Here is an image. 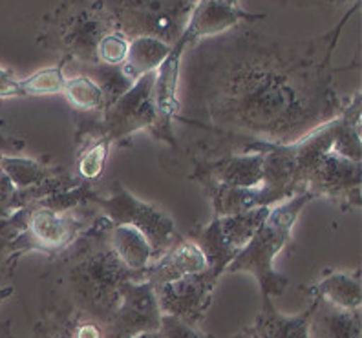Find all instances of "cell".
I'll use <instances>...</instances> for the list:
<instances>
[{
	"instance_id": "6da1fadb",
	"label": "cell",
	"mask_w": 362,
	"mask_h": 338,
	"mask_svg": "<svg viewBox=\"0 0 362 338\" xmlns=\"http://www.w3.org/2000/svg\"><path fill=\"white\" fill-rule=\"evenodd\" d=\"M332 49L284 45L240 26L199 40L183 53L176 121L230 145H291L344 108Z\"/></svg>"
},
{
	"instance_id": "7a4b0ae2",
	"label": "cell",
	"mask_w": 362,
	"mask_h": 338,
	"mask_svg": "<svg viewBox=\"0 0 362 338\" xmlns=\"http://www.w3.org/2000/svg\"><path fill=\"white\" fill-rule=\"evenodd\" d=\"M361 92L337 117L291 145L280 146L298 192L326 198L344 211L362 205Z\"/></svg>"
},
{
	"instance_id": "3957f363",
	"label": "cell",
	"mask_w": 362,
	"mask_h": 338,
	"mask_svg": "<svg viewBox=\"0 0 362 338\" xmlns=\"http://www.w3.org/2000/svg\"><path fill=\"white\" fill-rule=\"evenodd\" d=\"M110 221L95 216L90 227L52 260L45 280L52 303L48 308L88 315L110 325L119 305L121 289L143 274L121 264L108 242Z\"/></svg>"
},
{
	"instance_id": "277c9868",
	"label": "cell",
	"mask_w": 362,
	"mask_h": 338,
	"mask_svg": "<svg viewBox=\"0 0 362 338\" xmlns=\"http://www.w3.org/2000/svg\"><path fill=\"white\" fill-rule=\"evenodd\" d=\"M115 31L114 21L99 0H64L42 15L37 42L61 53L68 62L79 66L98 64L99 40Z\"/></svg>"
},
{
	"instance_id": "5b68a950",
	"label": "cell",
	"mask_w": 362,
	"mask_h": 338,
	"mask_svg": "<svg viewBox=\"0 0 362 338\" xmlns=\"http://www.w3.org/2000/svg\"><path fill=\"white\" fill-rule=\"evenodd\" d=\"M315 199L310 192H298L271 206L269 216L251 238V242L240 250L227 267V272H247L257 278L262 296L274 298L284 294L289 278L274 269V258L291 242L293 227L305 205Z\"/></svg>"
},
{
	"instance_id": "8992f818",
	"label": "cell",
	"mask_w": 362,
	"mask_h": 338,
	"mask_svg": "<svg viewBox=\"0 0 362 338\" xmlns=\"http://www.w3.org/2000/svg\"><path fill=\"white\" fill-rule=\"evenodd\" d=\"M115 30L129 40L152 37L173 46L187 26L190 0H99Z\"/></svg>"
},
{
	"instance_id": "52a82bcc",
	"label": "cell",
	"mask_w": 362,
	"mask_h": 338,
	"mask_svg": "<svg viewBox=\"0 0 362 338\" xmlns=\"http://www.w3.org/2000/svg\"><path fill=\"white\" fill-rule=\"evenodd\" d=\"M92 205L98 206L99 216L106 218L110 223L130 225L137 228L151 243L154 260L183 240L176 223L167 212L137 198L121 181L112 183L110 194L106 198H101V194L95 192Z\"/></svg>"
},
{
	"instance_id": "ba28073f",
	"label": "cell",
	"mask_w": 362,
	"mask_h": 338,
	"mask_svg": "<svg viewBox=\"0 0 362 338\" xmlns=\"http://www.w3.org/2000/svg\"><path fill=\"white\" fill-rule=\"evenodd\" d=\"M156 71L143 75L127 93L101 112L103 127L112 143L129 139L132 134L148 130L158 141L176 146L173 124L165 123L154 99Z\"/></svg>"
},
{
	"instance_id": "9c48e42d",
	"label": "cell",
	"mask_w": 362,
	"mask_h": 338,
	"mask_svg": "<svg viewBox=\"0 0 362 338\" xmlns=\"http://www.w3.org/2000/svg\"><path fill=\"white\" fill-rule=\"evenodd\" d=\"M269 211L271 206H258L240 214L212 216L207 225H198L190 231L189 240L204 252L207 267L221 276L240 250L251 242Z\"/></svg>"
},
{
	"instance_id": "30bf717a",
	"label": "cell",
	"mask_w": 362,
	"mask_h": 338,
	"mask_svg": "<svg viewBox=\"0 0 362 338\" xmlns=\"http://www.w3.org/2000/svg\"><path fill=\"white\" fill-rule=\"evenodd\" d=\"M218 280L220 276H216L211 269H205L202 272L187 274L180 280L154 287L161 315L174 316L199 327L211 308Z\"/></svg>"
},
{
	"instance_id": "8fae6325",
	"label": "cell",
	"mask_w": 362,
	"mask_h": 338,
	"mask_svg": "<svg viewBox=\"0 0 362 338\" xmlns=\"http://www.w3.org/2000/svg\"><path fill=\"white\" fill-rule=\"evenodd\" d=\"M265 18L262 13H249L240 6H230L221 0H198L190 11L187 26L180 39L176 40L168 53V59L183 61V53L196 42L211 37H218L242 23H257Z\"/></svg>"
},
{
	"instance_id": "7c38bea8",
	"label": "cell",
	"mask_w": 362,
	"mask_h": 338,
	"mask_svg": "<svg viewBox=\"0 0 362 338\" xmlns=\"http://www.w3.org/2000/svg\"><path fill=\"white\" fill-rule=\"evenodd\" d=\"M161 316L154 286L145 278L132 280L121 289L119 305L112 318L110 330L114 338L154 333L161 327Z\"/></svg>"
},
{
	"instance_id": "4fadbf2b",
	"label": "cell",
	"mask_w": 362,
	"mask_h": 338,
	"mask_svg": "<svg viewBox=\"0 0 362 338\" xmlns=\"http://www.w3.org/2000/svg\"><path fill=\"white\" fill-rule=\"evenodd\" d=\"M112 139L101 119H79L76 132V167L79 180L98 183L105 172Z\"/></svg>"
},
{
	"instance_id": "5bb4252c",
	"label": "cell",
	"mask_w": 362,
	"mask_h": 338,
	"mask_svg": "<svg viewBox=\"0 0 362 338\" xmlns=\"http://www.w3.org/2000/svg\"><path fill=\"white\" fill-rule=\"evenodd\" d=\"M205 269L209 267L204 252L192 240L183 238L165 255L152 260V264L145 269V280L151 281L154 287H159L168 281L180 280L187 274L202 272Z\"/></svg>"
},
{
	"instance_id": "9a60e30c",
	"label": "cell",
	"mask_w": 362,
	"mask_h": 338,
	"mask_svg": "<svg viewBox=\"0 0 362 338\" xmlns=\"http://www.w3.org/2000/svg\"><path fill=\"white\" fill-rule=\"evenodd\" d=\"M35 338H114V333L88 315L48 308L37 322Z\"/></svg>"
},
{
	"instance_id": "2e32d148",
	"label": "cell",
	"mask_w": 362,
	"mask_h": 338,
	"mask_svg": "<svg viewBox=\"0 0 362 338\" xmlns=\"http://www.w3.org/2000/svg\"><path fill=\"white\" fill-rule=\"evenodd\" d=\"M305 293L311 300H322L342 311H361V271L346 272L329 269L320 276V280L311 284Z\"/></svg>"
},
{
	"instance_id": "e0dca14e",
	"label": "cell",
	"mask_w": 362,
	"mask_h": 338,
	"mask_svg": "<svg viewBox=\"0 0 362 338\" xmlns=\"http://www.w3.org/2000/svg\"><path fill=\"white\" fill-rule=\"evenodd\" d=\"M315 309V300L298 315H282L273 305V298L262 296V309L255 318L251 330L257 338H310L311 315Z\"/></svg>"
},
{
	"instance_id": "ac0fdd59",
	"label": "cell",
	"mask_w": 362,
	"mask_h": 338,
	"mask_svg": "<svg viewBox=\"0 0 362 338\" xmlns=\"http://www.w3.org/2000/svg\"><path fill=\"white\" fill-rule=\"evenodd\" d=\"M108 242L124 267L145 276V269L152 264L154 252L148 240L137 228L112 223L108 231Z\"/></svg>"
},
{
	"instance_id": "d6986e66",
	"label": "cell",
	"mask_w": 362,
	"mask_h": 338,
	"mask_svg": "<svg viewBox=\"0 0 362 338\" xmlns=\"http://www.w3.org/2000/svg\"><path fill=\"white\" fill-rule=\"evenodd\" d=\"M310 338H362L361 311H342L322 300H315Z\"/></svg>"
},
{
	"instance_id": "ffe728a7",
	"label": "cell",
	"mask_w": 362,
	"mask_h": 338,
	"mask_svg": "<svg viewBox=\"0 0 362 338\" xmlns=\"http://www.w3.org/2000/svg\"><path fill=\"white\" fill-rule=\"evenodd\" d=\"M173 46L152 37H137L129 42V53L123 62V71L132 83L139 77L158 70L168 57Z\"/></svg>"
},
{
	"instance_id": "44dd1931",
	"label": "cell",
	"mask_w": 362,
	"mask_h": 338,
	"mask_svg": "<svg viewBox=\"0 0 362 338\" xmlns=\"http://www.w3.org/2000/svg\"><path fill=\"white\" fill-rule=\"evenodd\" d=\"M62 95L70 103L71 108L77 112H86V114L88 112H101L103 106H105L101 88L84 74L66 77Z\"/></svg>"
},
{
	"instance_id": "7402d4cb",
	"label": "cell",
	"mask_w": 362,
	"mask_h": 338,
	"mask_svg": "<svg viewBox=\"0 0 362 338\" xmlns=\"http://www.w3.org/2000/svg\"><path fill=\"white\" fill-rule=\"evenodd\" d=\"M81 68H83V74L88 75L90 79L101 88L103 99H105L103 110L132 88L134 83L124 75L121 66H106V64H99L98 62V64H90V66Z\"/></svg>"
},
{
	"instance_id": "603a6c76",
	"label": "cell",
	"mask_w": 362,
	"mask_h": 338,
	"mask_svg": "<svg viewBox=\"0 0 362 338\" xmlns=\"http://www.w3.org/2000/svg\"><path fill=\"white\" fill-rule=\"evenodd\" d=\"M68 61L61 59V64L52 68H45L31 74L26 79H21V93L23 97H45V95H62V88L66 83L64 66Z\"/></svg>"
},
{
	"instance_id": "cb8c5ba5",
	"label": "cell",
	"mask_w": 362,
	"mask_h": 338,
	"mask_svg": "<svg viewBox=\"0 0 362 338\" xmlns=\"http://www.w3.org/2000/svg\"><path fill=\"white\" fill-rule=\"evenodd\" d=\"M129 42L130 40L115 30L108 35L103 37L99 40L95 55H98L99 64H106V66H123L127 53H129Z\"/></svg>"
},
{
	"instance_id": "d4e9b609",
	"label": "cell",
	"mask_w": 362,
	"mask_h": 338,
	"mask_svg": "<svg viewBox=\"0 0 362 338\" xmlns=\"http://www.w3.org/2000/svg\"><path fill=\"white\" fill-rule=\"evenodd\" d=\"M159 333L163 338H214L211 334L204 333L199 327L187 324V322L174 318V316H161V327Z\"/></svg>"
},
{
	"instance_id": "484cf974",
	"label": "cell",
	"mask_w": 362,
	"mask_h": 338,
	"mask_svg": "<svg viewBox=\"0 0 362 338\" xmlns=\"http://www.w3.org/2000/svg\"><path fill=\"white\" fill-rule=\"evenodd\" d=\"M2 97H23L21 93V79L15 77L13 71L0 68V99Z\"/></svg>"
},
{
	"instance_id": "4316f807",
	"label": "cell",
	"mask_w": 362,
	"mask_h": 338,
	"mask_svg": "<svg viewBox=\"0 0 362 338\" xmlns=\"http://www.w3.org/2000/svg\"><path fill=\"white\" fill-rule=\"evenodd\" d=\"M0 338H15L13 330H11V322L9 320L0 322Z\"/></svg>"
},
{
	"instance_id": "83f0119b",
	"label": "cell",
	"mask_w": 362,
	"mask_h": 338,
	"mask_svg": "<svg viewBox=\"0 0 362 338\" xmlns=\"http://www.w3.org/2000/svg\"><path fill=\"white\" fill-rule=\"evenodd\" d=\"M15 293V287L13 286H4V287H0V305L6 302V300H9L11 296H13Z\"/></svg>"
},
{
	"instance_id": "f1b7e54d",
	"label": "cell",
	"mask_w": 362,
	"mask_h": 338,
	"mask_svg": "<svg viewBox=\"0 0 362 338\" xmlns=\"http://www.w3.org/2000/svg\"><path fill=\"white\" fill-rule=\"evenodd\" d=\"M230 338H257V334H255V331H252L251 325H249V327H243V330H240L238 333L233 334Z\"/></svg>"
},
{
	"instance_id": "f546056e",
	"label": "cell",
	"mask_w": 362,
	"mask_h": 338,
	"mask_svg": "<svg viewBox=\"0 0 362 338\" xmlns=\"http://www.w3.org/2000/svg\"><path fill=\"white\" fill-rule=\"evenodd\" d=\"M124 338H163L159 331H154V333H141V334H134V337H124Z\"/></svg>"
},
{
	"instance_id": "4dcf8cb0",
	"label": "cell",
	"mask_w": 362,
	"mask_h": 338,
	"mask_svg": "<svg viewBox=\"0 0 362 338\" xmlns=\"http://www.w3.org/2000/svg\"><path fill=\"white\" fill-rule=\"evenodd\" d=\"M192 4H196L198 0H190ZM221 2H226V4H230V6H238V0H221Z\"/></svg>"
}]
</instances>
